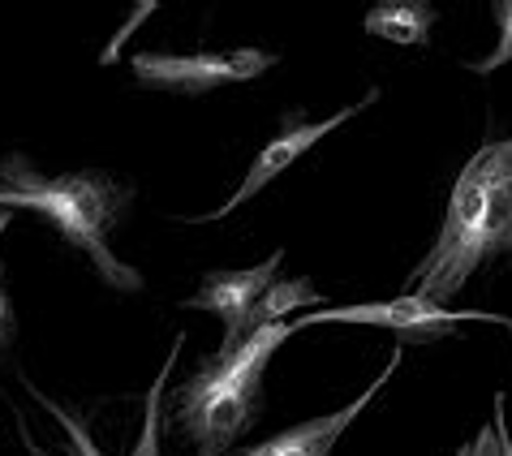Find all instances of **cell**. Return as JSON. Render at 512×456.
<instances>
[{
  "instance_id": "cell-1",
  "label": "cell",
  "mask_w": 512,
  "mask_h": 456,
  "mask_svg": "<svg viewBox=\"0 0 512 456\" xmlns=\"http://www.w3.org/2000/svg\"><path fill=\"white\" fill-rule=\"evenodd\" d=\"M495 254H512V138L482 142L465 160L435 246L409 276V293L444 306Z\"/></svg>"
},
{
  "instance_id": "cell-2",
  "label": "cell",
  "mask_w": 512,
  "mask_h": 456,
  "mask_svg": "<svg viewBox=\"0 0 512 456\" xmlns=\"http://www.w3.org/2000/svg\"><path fill=\"white\" fill-rule=\"evenodd\" d=\"M0 207L13 211H35L44 216L69 246L91 254L95 272L104 276V284L121 293H138L142 276L138 267L121 263L108 246L112 224L121 220V211L130 207V185H121L117 177L87 168V173H69V177H44L35 173L22 155H9L0 164Z\"/></svg>"
},
{
  "instance_id": "cell-3",
  "label": "cell",
  "mask_w": 512,
  "mask_h": 456,
  "mask_svg": "<svg viewBox=\"0 0 512 456\" xmlns=\"http://www.w3.org/2000/svg\"><path fill=\"white\" fill-rule=\"evenodd\" d=\"M293 336L289 323H267L237 349H220L173 392V413L198 456H229L263 413V375L276 349Z\"/></svg>"
},
{
  "instance_id": "cell-4",
  "label": "cell",
  "mask_w": 512,
  "mask_h": 456,
  "mask_svg": "<svg viewBox=\"0 0 512 456\" xmlns=\"http://www.w3.org/2000/svg\"><path fill=\"white\" fill-rule=\"evenodd\" d=\"M500 323L508 327L512 319L491 315V310H448L439 302H426V297L401 293L392 302H362V306H332V310H306V315L289 319L293 332H302L310 323H358V327H388L401 340H414V345H435L444 340L457 323Z\"/></svg>"
},
{
  "instance_id": "cell-5",
  "label": "cell",
  "mask_w": 512,
  "mask_h": 456,
  "mask_svg": "<svg viewBox=\"0 0 512 456\" xmlns=\"http://www.w3.org/2000/svg\"><path fill=\"white\" fill-rule=\"evenodd\" d=\"M276 65L263 48H233V52H190V56H164V52H138L130 69L142 87L155 91H181V95H207L233 82H250Z\"/></svg>"
},
{
  "instance_id": "cell-6",
  "label": "cell",
  "mask_w": 512,
  "mask_h": 456,
  "mask_svg": "<svg viewBox=\"0 0 512 456\" xmlns=\"http://www.w3.org/2000/svg\"><path fill=\"white\" fill-rule=\"evenodd\" d=\"M379 99V91H366V99L362 104H349L345 112H336V117H327V121H302L297 117V112H289V117H284V130L267 142V147L254 155V164H250V173H246V181L237 185V194L229 198V203L224 207H216L211 211V216H194V224H207V220H224V216H233V211L241 207V203H250L254 194L259 190H267V185H272L284 168H293L297 160H302V155L315 147V142H323L327 134L332 130H340V125H345L349 117H358V112L366 108V104H375Z\"/></svg>"
},
{
  "instance_id": "cell-7",
  "label": "cell",
  "mask_w": 512,
  "mask_h": 456,
  "mask_svg": "<svg viewBox=\"0 0 512 456\" xmlns=\"http://www.w3.org/2000/svg\"><path fill=\"white\" fill-rule=\"evenodd\" d=\"M280 263H284V250H276L272 259H263L259 267H246V272H207L203 284H198V293L181 302V310H211V315L224 323L220 349H237L241 340L250 336L254 306H259V297L276 284Z\"/></svg>"
},
{
  "instance_id": "cell-8",
  "label": "cell",
  "mask_w": 512,
  "mask_h": 456,
  "mask_svg": "<svg viewBox=\"0 0 512 456\" xmlns=\"http://www.w3.org/2000/svg\"><path fill=\"white\" fill-rule=\"evenodd\" d=\"M401 358H405V349H392L388 366H383L379 375L371 379V388L353 396L345 409L323 413V418H310V422H297V426H289V431H280V435H272V439H263V444H254V448H237V452H229V456H332V448L340 444V435H345L349 426L358 422V413L371 405L383 388H388V379L396 375Z\"/></svg>"
},
{
  "instance_id": "cell-9",
  "label": "cell",
  "mask_w": 512,
  "mask_h": 456,
  "mask_svg": "<svg viewBox=\"0 0 512 456\" xmlns=\"http://www.w3.org/2000/svg\"><path fill=\"white\" fill-rule=\"evenodd\" d=\"M181 340L186 336H177V345H173V353H168V362H164V370H160V379L151 383V392H147V418H142V435H138V444H134V452L130 456H160V405H164V388H168V375H173V362H177V353H181ZM35 392V388H31ZM35 401L44 405L56 422H61V431L69 435V448H74V456H104L95 448V439L87 435V426H82L78 418H69V409H61L56 401H48L44 392H35ZM31 456H56V452H44V448H31Z\"/></svg>"
},
{
  "instance_id": "cell-10",
  "label": "cell",
  "mask_w": 512,
  "mask_h": 456,
  "mask_svg": "<svg viewBox=\"0 0 512 456\" xmlns=\"http://www.w3.org/2000/svg\"><path fill=\"white\" fill-rule=\"evenodd\" d=\"M431 26H435V9L426 0H392L366 13V35L388 39V44H405V48H426L431 44Z\"/></svg>"
},
{
  "instance_id": "cell-11",
  "label": "cell",
  "mask_w": 512,
  "mask_h": 456,
  "mask_svg": "<svg viewBox=\"0 0 512 456\" xmlns=\"http://www.w3.org/2000/svg\"><path fill=\"white\" fill-rule=\"evenodd\" d=\"M310 306H323V297L310 289L306 280H276L272 289L259 297V306H254L250 332H259L267 323H289V310H310Z\"/></svg>"
},
{
  "instance_id": "cell-12",
  "label": "cell",
  "mask_w": 512,
  "mask_h": 456,
  "mask_svg": "<svg viewBox=\"0 0 512 456\" xmlns=\"http://www.w3.org/2000/svg\"><path fill=\"white\" fill-rule=\"evenodd\" d=\"M491 18H495V31H500V44H495L491 56H482V61H469L465 65V69H474V74H482V78H487L491 69H500V65H512V0H495Z\"/></svg>"
},
{
  "instance_id": "cell-13",
  "label": "cell",
  "mask_w": 512,
  "mask_h": 456,
  "mask_svg": "<svg viewBox=\"0 0 512 456\" xmlns=\"http://www.w3.org/2000/svg\"><path fill=\"white\" fill-rule=\"evenodd\" d=\"M9 220H13V211H0V237H5ZM13 332H18V319H13V302H9L5 284H0V353L13 345Z\"/></svg>"
},
{
  "instance_id": "cell-14",
  "label": "cell",
  "mask_w": 512,
  "mask_h": 456,
  "mask_svg": "<svg viewBox=\"0 0 512 456\" xmlns=\"http://www.w3.org/2000/svg\"><path fill=\"white\" fill-rule=\"evenodd\" d=\"M465 456H504V448H500V435H495V426L487 422L482 431L474 435V444L465 448Z\"/></svg>"
},
{
  "instance_id": "cell-15",
  "label": "cell",
  "mask_w": 512,
  "mask_h": 456,
  "mask_svg": "<svg viewBox=\"0 0 512 456\" xmlns=\"http://www.w3.org/2000/svg\"><path fill=\"white\" fill-rule=\"evenodd\" d=\"M491 426H495V435H500V448H504V456H512V435H508V413H504V396H495V418H491Z\"/></svg>"
},
{
  "instance_id": "cell-16",
  "label": "cell",
  "mask_w": 512,
  "mask_h": 456,
  "mask_svg": "<svg viewBox=\"0 0 512 456\" xmlns=\"http://www.w3.org/2000/svg\"><path fill=\"white\" fill-rule=\"evenodd\" d=\"M461 456H465V452H461Z\"/></svg>"
},
{
  "instance_id": "cell-17",
  "label": "cell",
  "mask_w": 512,
  "mask_h": 456,
  "mask_svg": "<svg viewBox=\"0 0 512 456\" xmlns=\"http://www.w3.org/2000/svg\"><path fill=\"white\" fill-rule=\"evenodd\" d=\"M508 327H512V323H508Z\"/></svg>"
}]
</instances>
